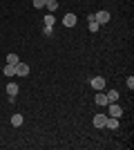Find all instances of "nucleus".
<instances>
[{
	"instance_id": "6e6552de",
	"label": "nucleus",
	"mask_w": 134,
	"mask_h": 150,
	"mask_svg": "<svg viewBox=\"0 0 134 150\" xmlns=\"http://www.w3.org/2000/svg\"><path fill=\"white\" fill-rule=\"evenodd\" d=\"M87 20H89V31H94V34H96L101 25H98V23L94 20V13H92V16H87Z\"/></svg>"
},
{
	"instance_id": "dca6fc26",
	"label": "nucleus",
	"mask_w": 134,
	"mask_h": 150,
	"mask_svg": "<svg viewBox=\"0 0 134 150\" xmlns=\"http://www.w3.org/2000/svg\"><path fill=\"white\" fill-rule=\"evenodd\" d=\"M18 61H20L18 54H7V63H9V65H16Z\"/></svg>"
},
{
	"instance_id": "9d476101",
	"label": "nucleus",
	"mask_w": 134,
	"mask_h": 150,
	"mask_svg": "<svg viewBox=\"0 0 134 150\" xmlns=\"http://www.w3.org/2000/svg\"><path fill=\"white\" fill-rule=\"evenodd\" d=\"M105 96H107V101H109V103H116V101H119V92H116V90H109V92L105 94Z\"/></svg>"
},
{
	"instance_id": "1a4fd4ad",
	"label": "nucleus",
	"mask_w": 134,
	"mask_h": 150,
	"mask_svg": "<svg viewBox=\"0 0 134 150\" xmlns=\"http://www.w3.org/2000/svg\"><path fill=\"white\" fill-rule=\"evenodd\" d=\"M107 103H109V101H107V96H105L103 92L96 94V105H107Z\"/></svg>"
},
{
	"instance_id": "9b49d317",
	"label": "nucleus",
	"mask_w": 134,
	"mask_h": 150,
	"mask_svg": "<svg viewBox=\"0 0 134 150\" xmlns=\"http://www.w3.org/2000/svg\"><path fill=\"white\" fill-rule=\"evenodd\" d=\"M54 23H56L54 13H47V16H45V27H54Z\"/></svg>"
},
{
	"instance_id": "20e7f679",
	"label": "nucleus",
	"mask_w": 134,
	"mask_h": 150,
	"mask_svg": "<svg viewBox=\"0 0 134 150\" xmlns=\"http://www.w3.org/2000/svg\"><path fill=\"white\" fill-rule=\"evenodd\" d=\"M107 105H109V117H116V119H119L123 114V108H119L116 103H107Z\"/></svg>"
},
{
	"instance_id": "0eeeda50",
	"label": "nucleus",
	"mask_w": 134,
	"mask_h": 150,
	"mask_svg": "<svg viewBox=\"0 0 134 150\" xmlns=\"http://www.w3.org/2000/svg\"><path fill=\"white\" fill-rule=\"evenodd\" d=\"M105 128H112V130H116V128H119V119H116V117H107V121H105Z\"/></svg>"
},
{
	"instance_id": "4468645a",
	"label": "nucleus",
	"mask_w": 134,
	"mask_h": 150,
	"mask_svg": "<svg viewBox=\"0 0 134 150\" xmlns=\"http://www.w3.org/2000/svg\"><path fill=\"white\" fill-rule=\"evenodd\" d=\"M11 125H16V128L22 125V114H13V117H11Z\"/></svg>"
},
{
	"instance_id": "7ed1b4c3",
	"label": "nucleus",
	"mask_w": 134,
	"mask_h": 150,
	"mask_svg": "<svg viewBox=\"0 0 134 150\" xmlns=\"http://www.w3.org/2000/svg\"><path fill=\"white\" fill-rule=\"evenodd\" d=\"M16 74H18V76H27V74H29V65L22 63V61H18V63H16Z\"/></svg>"
},
{
	"instance_id": "f257e3e1",
	"label": "nucleus",
	"mask_w": 134,
	"mask_h": 150,
	"mask_svg": "<svg viewBox=\"0 0 134 150\" xmlns=\"http://www.w3.org/2000/svg\"><path fill=\"white\" fill-rule=\"evenodd\" d=\"M89 85H92L96 92H101V90H105V79H103V76H94V79L89 81Z\"/></svg>"
},
{
	"instance_id": "ddd939ff",
	"label": "nucleus",
	"mask_w": 134,
	"mask_h": 150,
	"mask_svg": "<svg viewBox=\"0 0 134 150\" xmlns=\"http://www.w3.org/2000/svg\"><path fill=\"white\" fill-rule=\"evenodd\" d=\"M16 74V65H9V63H7L5 65V76H13Z\"/></svg>"
},
{
	"instance_id": "2eb2a0df",
	"label": "nucleus",
	"mask_w": 134,
	"mask_h": 150,
	"mask_svg": "<svg viewBox=\"0 0 134 150\" xmlns=\"http://www.w3.org/2000/svg\"><path fill=\"white\" fill-rule=\"evenodd\" d=\"M45 7H47L49 13H51V11H56V9H58V2H56V0H47V5H45Z\"/></svg>"
},
{
	"instance_id": "39448f33",
	"label": "nucleus",
	"mask_w": 134,
	"mask_h": 150,
	"mask_svg": "<svg viewBox=\"0 0 134 150\" xmlns=\"http://www.w3.org/2000/svg\"><path fill=\"white\" fill-rule=\"evenodd\" d=\"M63 25H65V27H74V25H76V16H74V13H65Z\"/></svg>"
},
{
	"instance_id": "423d86ee",
	"label": "nucleus",
	"mask_w": 134,
	"mask_h": 150,
	"mask_svg": "<svg viewBox=\"0 0 134 150\" xmlns=\"http://www.w3.org/2000/svg\"><path fill=\"white\" fill-rule=\"evenodd\" d=\"M105 121H107L105 114H96L94 117V128H105Z\"/></svg>"
},
{
	"instance_id": "f8f14e48",
	"label": "nucleus",
	"mask_w": 134,
	"mask_h": 150,
	"mask_svg": "<svg viewBox=\"0 0 134 150\" xmlns=\"http://www.w3.org/2000/svg\"><path fill=\"white\" fill-rule=\"evenodd\" d=\"M7 92H9V96H16V94H18V85H16V83H9V85H7Z\"/></svg>"
},
{
	"instance_id": "f3484780",
	"label": "nucleus",
	"mask_w": 134,
	"mask_h": 150,
	"mask_svg": "<svg viewBox=\"0 0 134 150\" xmlns=\"http://www.w3.org/2000/svg\"><path fill=\"white\" fill-rule=\"evenodd\" d=\"M45 5H47V0H34V7H36V9H43Z\"/></svg>"
},
{
	"instance_id": "f03ea898",
	"label": "nucleus",
	"mask_w": 134,
	"mask_h": 150,
	"mask_svg": "<svg viewBox=\"0 0 134 150\" xmlns=\"http://www.w3.org/2000/svg\"><path fill=\"white\" fill-rule=\"evenodd\" d=\"M109 18H112V16H109L107 11H98V13H94V20L98 23V25H105V23H109Z\"/></svg>"
},
{
	"instance_id": "a211bd4d",
	"label": "nucleus",
	"mask_w": 134,
	"mask_h": 150,
	"mask_svg": "<svg viewBox=\"0 0 134 150\" xmlns=\"http://www.w3.org/2000/svg\"><path fill=\"white\" fill-rule=\"evenodd\" d=\"M128 88H130V90L134 88V79H132V76H128Z\"/></svg>"
}]
</instances>
